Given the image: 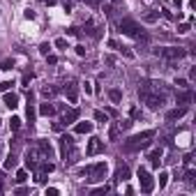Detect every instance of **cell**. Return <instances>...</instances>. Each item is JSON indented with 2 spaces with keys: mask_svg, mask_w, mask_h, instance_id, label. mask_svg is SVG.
Listing matches in <instances>:
<instances>
[{
  "mask_svg": "<svg viewBox=\"0 0 196 196\" xmlns=\"http://www.w3.org/2000/svg\"><path fill=\"white\" fill-rule=\"evenodd\" d=\"M150 139H155V132L152 129H145V132H141V134L132 136V139L125 141V152H136V150H143L150 145Z\"/></svg>",
  "mask_w": 196,
  "mask_h": 196,
  "instance_id": "1",
  "label": "cell"
},
{
  "mask_svg": "<svg viewBox=\"0 0 196 196\" xmlns=\"http://www.w3.org/2000/svg\"><path fill=\"white\" fill-rule=\"evenodd\" d=\"M106 171H108L106 162H99V164L85 166V169L81 171V176L85 178V180H90V182H97V180H104V178H106Z\"/></svg>",
  "mask_w": 196,
  "mask_h": 196,
  "instance_id": "2",
  "label": "cell"
},
{
  "mask_svg": "<svg viewBox=\"0 0 196 196\" xmlns=\"http://www.w3.org/2000/svg\"><path fill=\"white\" fill-rule=\"evenodd\" d=\"M118 28H120V32H125V35H129V37H136V39H145V35L141 32L139 23H136L134 19H120V21H118Z\"/></svg>",
  "mask_w": 196,
  "mask_h": 196,
  "instance_id": "3",
  "label": "cell"
},
{
  "mask_svg": "<svg viewBox=\"0 0 196 196\" xmlns=\"http://www.w3.org/2000/svg\"><path fill=\"white\" fill-rule=\"evenodd\" d=\"M139 185H141V191H143V194H152V189H155V178L150 176L145 169H139Z\"/></svg>",
  "mask_w": 196,
  "mask_h": 196,
  "instance_id": "4",
  "label": "cell"
},
{
  "mask_svg": "<svg viewBox=\"0 0 196 196\" xmlns=\"http://www.w3.org/2000/svg\"><path fill=\"white\" fill-rule=\"evenodd\" d=\"M157 56H162L164 60H180L187 56L185 49H157Z\"/></svg>",
  "mask_w": 196,
  "mask_h": 196,
  "instance_id": "5",
  "label": "cell"
},
{
  "mask_svg": "<svg viewBox=\"0 0 196 196\" xmlns=\"http://www.w3.org/2000/svg\"><path fill=\"white\" fill-rule=\"evenodd\" d=\"M39 148H28V152H26V166L28 169H37V164H39Z\"/></svg>",
  "mask_w": 196,
  "mask_h": 196,
  "instance_id": "6",
  "label": "cell"
},
{
  "mask_svg": "<svg viewBox=\"0 0 196 196\" xmlns=\"http://www.w3.org/2000/svg\"><path fill=\"white\" fill-rule=\"evenodd\" d=\"M102 150H104V141L90 139V141H88V148H85V155H88V157H95V155H99Z\"/></svg>",
  "mask_w": 196,
  "mask_h": 196,
  "instance_id": "7",
  "label": "cell"
},
{
  "mask_svg": "<svg viewBox=\"0 0 196 196\" xmlns=\"http://www.w3.org/2000/svg\"><path fill=\"white\" fill-rule=\"evenodd\" d=\"M65 93H67L69 102H72V104H76V99H78V93H76V83H72V81H69L67 85H65Z\"/></svg>",
  "mask_w": 196,
  "mask_h": 196,
  "instance_id": "8",
  "label": "cell"
},
{
  "mask_svg": "<svg viewBox=\"0 0 196 196\" xmlns=\"http://www.w3.org/2000/svg\"><path fill=\"white\" fill-rule=\"evenodd\" d=\"M187 113V106H180V108H173V111H169V113H166V120H178V118H182V115Z\"/></svg>",
  "mask_w": 196,
  "mask_h": 196,
  "instance_id": "9",
  "label": "cell"
},
{
  "mask_svg": "<svg viewBox=\"0 0 196 196\" xmlns=\"http://www.w3.org/2000/svg\"><path fill=\"white\" fill-rule=\"evenodd\" d=\"M162 155H164V148H155L152 152L148 155V159L152 162V166H159V159H162Z\"/></svg>",
  "mask_w": 196,
  "mask_h": 196,
  "instance_id": "10",
  "label": "cell"
},
{
  "mask_svg": "<svg viewBox=\"0 0 196 196\" xmlns=\"http://www.w3.org/2000/svg\"><path fill=\"white\" fill-rule=\"evenodd\" d=\"M5 106L16 108V106H19V95H16V93H7L5 95Z\"/></svg>",
  "mask_w": 196,
  "mask_h": 196,
  "instance_id": "11",
  "label": "cell"
},
{
  "mask_svg": "<svg viewBox=\"0 0 196 196\" xmlns=\"http://www.w3.org/2000/svg\"><path fill=\"white\" fill-rule=\"evenodd\" d=\"M56 111H58V108L53 106V104H49V102L39 106V113H42V115H46V118H49V115H56Z\"/></svg>",
  "mask_w": 196,
  "mask_h": 196,
  "instance_id": "12",
  "label": "cell"
},
{
  "mask_svg": "<svg viewBox=\"0 0 196 196\" xmlns=\"http://www.w3.org/2000/svg\"><path fill=\"white\" fill-rule=\"evenodd\" d=\"M76 120H78V111H76V108H72V111H67V113H65L62 122H65V125H72V122H76Z\"/></svg>",
  "mask_w": 196,
  "mask_h": 196,
  "instance_id": "13",
  "label": "cell"
},
{
  "mask_svg": "<svg viewBox=\"0 0 196 196\" xmlns=\"http://www.w3.org/2000/svg\"><path fill=\"white\" fill-rule=\"evenodd\" d=\"M93 132V122H78L76 125V134H90Z\"/></svg>",
  "mask_w": 196,
  "mask_h": 196,
  "instance_id": "14",
  "label": "cell"
},
{
  "mask_svg": "<svg viewBox=\"0 0 196 196\" xmlns=\"http://www.w3.org/2000/svg\"><path fill=\"white\" fill-rule=\"evenodd\" d=\"M191 97H194L191 93H180L178 95V104H180V106H187V104L191 102Z\"/></svg>",
  "mask_w": 196,
  "mask_h": 196,
  "instance_id": "15",
  "label": "cell"
},
{
  "mask_svg": "<svg viewBox=\"0 0 196 196\" xmlns=\"http://www.w3.org/2000/svg\"><path fill=\"white\" fill-rule=\"evenodd\" d=\"M127 178H129V166H120L115 173V180H127Z\"/></svg>",
  "mask_w": 196,
  "mask_h": 196,
  "instance_id": "16",
  "label": "cell"
},
{
  "mask_svg": "<svg viewBox=\"0 0 196 196\" xmlns=\"http://www.w3.org/2000/svg\"><path fill=\"white\" fill-rule=\"evenodd\" d=\"M118 136H120V127H118V125H111V129H108V139L118 141Z\"/></svg>",
  "mask_w": 196,
  "mask_h": 196,
  "instance_id": "17",
  "label": "cell"
},
{
  "mask_svg": "<svg viewBox=\"0 0 196 196\" xmlns=\"http://www.w3.org/2000/svg\"><path fill=\"white\" fill-rule=\"evenodd\" d=\"M53 169H56V166H53L51 162H44V164H39V173H44V176H46V173H51Z\"/></svg>",
  "mask_w": 196,
  "mask_h": 196,
  "instance_id": "18",
  "label": "cell"
},
{
  "mask_svg": "<svg viewBox=\"0 0 196 196\" xmlns=\"http://www.w3.org/2000/svg\"><path fill=\"white\" fill-rule=\"evenodd\" d=\"M108 97H111V102H113V104H118L120 102V99H122V93H120V90H111V93H108Z\"/></svg>",
  "mask_w": 196,
  "mask_h": 196,
  "instance_id": "19",
  "label": "cell"
},
{
  "mask_svg": "<svg viewBox=\"0 0 196 196\" xmlns=\"http://www.w3.org/2000/svg\"><path fill=\"white\" fill-rule=\"evenodd\" d=\"M12 67H14V60H9V58L0 62V69H5V72H7V69H12Z\"/></svg>",
  "mask_w": 196,
  "mask_h": 196,
  "instance_id": "20",
  "label": "cell"
},
{
  "mask_svg": "<svg viewBox=\"0 0 196 196\" xmlns=\"http://www.w3.org/2000/svg\"><path fill=\"white\" fill-rule=\"evenodd\" d=\"M95 120H97V122H106L108 115H106V113H102V111H95Z\"/></svg>",
  "mask_w": 196,
  "mask_h": 196,
  "instance_id": "21",
  "label": "cell"
},
{
  "mask_svg": "<svg viewBox=\"0 0 196 196\" xmlns=\"http://www.w3.org/2000/svg\"><path fill=\"white\" fill-rule=\"evenodd\" d=\"M12 166H16V157H14V155H9V157L5 159V169H12Z\"/></svg>",
  "mask_w": 196,
  "mask_h": 196,
  "instance_id": "22",
  "label": "cell"
},
{
  "mask_svg": "<svg viewBox=\"0 0 196 196\" xmlns=\"http://www.w3.org/2000/svg\"><path fill=\"white\" fill-rule=\"evenodd\" d=\"M26 180H28V173L26 171H19V173H16V182L21 185V182H26Z\"/></svg>",
  "mask_w": 196,
  "mask_h": 196,
  "instance_id": "23",
  "label": "cell"
},
{
  "mask_svg": "<svg viewBox=\"0 0 196 196\" xmlns=\"http://www.w3.org/2000/svg\"><path fill=\"white\" fill-rule=\"evenodd\" d=\"M9 127L14 129V132H16V129H21V118H12L9 120Z\"/></svg>",
  "mask_w": 196,
  "mask_h": 196,
  "instance_id": "24",
  "label": "cell"
},
{
  "mask_svg": "<svg viewBox=\"0 0 196 196\" xmlns=\"http://www.w3.org/2000/svg\"><path fill=\"white\" fill-rule=\"evenodd\" d=\"M108 189H111L108 185H102V187H95V189H93V194H106Z\"/></svg>",
  "mask_w": 196,
  "mask_h": 196,
  "instance_id": "25",
  "label": "cell"
},
{
  "mask_svg": "<svg viewBox=\"0 0 196 196\" xmlns=\"http://www.w3.org/2000/svg\"><path fill=\"white\" fill-rule=\"evenodd\" d=\"M169 182V173H159V187H166Z\"/></svg>",
  "mask_w": 196,
  "mask_h": 196,
  "instance_id": "26",
  "label": "cell"
},
{
  "mask_svg": "<svg viewBox=\"0 0 196 196\" xmlns=\"http://www.w3.org/2000/svg\"><path fill=\"white\" fill-rule=\"evenodd\" d=\"M39 51L44 53V56H49V51H51V44H46V42H44V44L39 46Z\"/></svg>",
  "mask_w": 196,
  "mask_h": 196,
  "instance_id": "27",
  "label": "cell"
},
{
  "mask_svg": "<svg viewBox=\"0 0 196 196\" xmlns=\"http://www.w3.org/2000/svg\"><path fill=\"white\" fill-rule=\"evenodd\" d=\"M178 32H182V35L189 32V23H180V26H178Z\"/></svg>",
  "mask_w": 196,
  "mask_h": 196,
  "instance_id": "28",
  "label": "cell"
},
{
  "mask_svg": "<svg viewBox=\"0 0 196 196\" xmlns=\"http://www.w3.org/2000/svg\"><path fill=\"white\" fill-rule=\"evenodd\" d=\"M118 127L120 129H129L132 127V120H122V122H118Z\"/></svg>",
  "mask_w": 196,
  "mask_h": 196,
  "instance_id": "29",
  "label": "cell"
},
{
  "mask_svg": "<svg viewBox=\"0 0 196 196\" xmlns=\"http://www.w3.org/2000/svg\"><path fill=\"white\" fill-rule=\"evenodd\" d=\"M56 46L65 49V46H67V39H65V37H60V39H56Z\"/></svg>",
  "mask_w": 196,
  "mask_h": 196,
  "instance_id": "30",
  "label": "cell"
},
{
  "mask_svg": "<svg viewBox=\"0 0 196 196\" xmlns=\"http://www.w3.org/2000/svg\"><path fill=\"white\" fill-rule=\"evenodd\" d=\"M28 120L35 122V108H32V106H28Z\"/></svg>",
  "mask_w": 196,
  "mask_h": 196,
  "instance_id": "31",
  "label": "cell"
},
{
  "mask_svg": "<svg viewBox=\"0 0 196 196\" xmlns=\"http://www.w3.org/2000/svg\"><path fill=\"white\" fill-rule=\"evenodd\" d=\"M12 85H14V81H5V83H0V90H9Z\"/></svg>",
  "mask_w": 196,
  "mask_h": 196,
  "instance_id": "32",
  "label": "cell"
},
{
  "mask_svg": "<svg viewBox=\"0 0 196 196\" xmlns=\"http://www.w3.org/2000/svg\"><path fill=\"white\" fill-rule=\"evenodd\" d=\"M53 93H56V88H44V90H42V95H44V97H51Z\"/></svg>",
  "mask_w": 196,
  "mask_h": 196,
  "instance_id": "33",
  "label": "cell"
},
{
  "mask_svg": "<svg viewBox=\"0 0 196 196\" xmlns=\"http://www.w3.org/2000/svg\"><path fill=\"white\" fill-rule=\"evenodd\" d=\"M56 194H58L56 187H46V196H56Z\"/></svg>",
  "mask_w": 196,
  "mask_h": 196,
  "instance_id": "34",
  "label": "cell"
},
{
  "mask_svg": "<svg viewBox=\"0 0 196 196\" xmlns=\"http://www.w3.org/2000/svg\"><path fill=\"white\" fill-rule=\"evenodd\" d=\"M83 90H85V93H93V83H88V81H85V83H83Z\"/></svg>",
  "mask_w": 196,
  "mask_h": 196,
  "instance_id": "35",
  "label": "cell"
},
{
  "mask_svg": "<svg viewBox=\"0 0 196 196\" xmlns=\"http://www.w3.org/2000/svg\"><path fill=\"white\" fill-rule=\"evenodd\" d=\"M176 85H180V88H185V85H187V81H185V78H176Z\"/></svg>",
  "mask_w": 196,
  "mask_h": 196,
  "instance_id": "36",
  "label": "cell"
},
{
  "mask_svg": "<svg viewBox=\"0 0 196 196\" xmlns=\"http://www.w3.org/2000/svg\"><path fill=\"white\" fill-rule=\"evenodd\" d=\"M81 2H88V5H93V7L99 5V0H81Z\"/></svg>",
  "mask_w": 196,
  "mask_h": 196,
  "instance_id": "37",
  "label": "cell"
},
{
  "mask_svg": "<svg viewBox=\"0 0 196 196\" xmlns=\"http://www.w3.org/2000/svg\"><path fill=\"white\" fill-rule=\"evenodd\" d=\"M26 19H35V12H32V9H26Z\"/></svg>",
  "mask_w": 196,
  "mask_h": 196,
  "instance_id": "38",
  "label": "cell"
},
{
  "mask_svg": "<svg viewBox=\"0 0 196 196\" xmlns=\"http://www.w3.org/2000/svg\"><path fill=\"white\" fill-rule=\"evenodd\" d=\"M0 191H2V173H0Z\"/></svg>",
  "mask_w": 196,
  "mask_h": 196,
  "instance_id": "39",
  "label": "cell"
}]
</instances>
